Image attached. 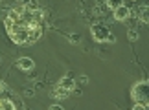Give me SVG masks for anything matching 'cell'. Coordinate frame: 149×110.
I'll return each mask as SVG.
<instances>
[{
  "label": "cell",
  "instance_id": "1",
  "mask_svg": "<svg viewBox=\"0 0 149 110\" xmlns=\"http://www.w3.org/2000/svg\"><path fill=\"white\" fill-rule=\"evenodd\" d=\"M44 11L31 4H20L8 13L6 31L15 44H33L42 35Z\"/></svg>",
  "mask_w": 149,
  "mask_h": 110
},
{
  "label": "cell",
  "instance_id": "2",
  "mask_svg": "<svg viewBox=\"0 0 149 110\" xmlns=\"http://www.w3.org/2000/svg\"><path fill=\"white\" fill-rule=\"evenodd\" d=\"M76 88V81L70 79V77H63L59 83H57V86L54 88V97H57V99H65V97H68V94Z\"/></svg>",
  "mask_w": 149,
  "mask_h": 110
},
{
  "label": "cell",
  "instance_id": "3",
  "mask_svg": "<svg viewBox=\"0 0 149 110\" xmlns=\"http://www.w3.org/2000/svg\"><path fill=\"white\" fill-rule=\"evenodd\" d=\"M147 90H149V83L147 81H140L131 88V97L134 99V103L147 105Z\"/></svg>",
  "mask_w": 149,
  "mask_h": 110
},
{
  "label": "cell",
  "instance_id": "4",
  "mask_svg": "<svg viewBox=\"0 0 149 110\" xmlns=\"http://www.w3.org/2000/svg\"><path fill=\"white\" fill-rule=\"evenodd\" d=\"M90 31H92L94 40H98V42H103V40H107L109 35H111V31H109L105 26H100V24L92 26V30H90Z\"/></svg>",
  "mask_w": 149,
  "mask_h": 110
},
{
  "label": "cell",
  "instance_id": "5",
  "mask_svg": "<svg viewBox=\"0 0 149 110\" xmlns=\"http://www.w3.org/2000/svg\"><path fill=\"white\" fill-rule=\"evenodd\" d=\"M17 68L22 72H31L33 68H35V62H33L30 57H22V59L17 61Z\"/></svg>",
  "mask_w": 149,
  "mask_h": 110
},
{
  "label": "cell",
  "instance_id": "6",
  "mask_svg": "<svg viewBox=\"0 0 149 110\" xmlns=\"http://www.w3.org/2000/svg\"><path fill=\"white\" fill-rule=\"evenodd\" d=\"M129 15H131V9L129 8H125V6L122 4L120 8L114 9V19L120 20V22H123V20H127L129 19Z\"/></svg>",
  "mask_w": 149,
  "mask_h": 110
},
{
  "label": "cell",
  "instance_id": "7",
  "mask_svg": "<svg viewBox=\"0 0 149 110\" xmlns=\"http://www.w3.org/2000/svg\"><path fill=\"white\" fill-rule=\"evenodd\" d=\"M147 6H142V8L138 9V19L142 20V22H144V24H147V22H149V15H147Z\"/></svg>",
  "mask_w": 149,
  "mask_h": 110
},
{
  "label": "cell",
  "instance_id": "8",
  "mask_svg": "<svg viewBox=\"0 0 149 110\" xmlns=\"http://www.w3.org/2000/svg\"><path fill=\"white\" fill-rule=\"evenodd\" d=\"M0 110H17V107L9 99H0Z\"/></svg>",
  "mask_w": 149,
  "mask_h": 110
},
{
  "label": "cell",
  "instance_id": "9",
  "mask_svg": "<svg viewBox=\"0 0 149 110\" xmlns=\"http://www.w3.org/2000/svg\"><path fill=\"white\" fill-rule=\"evenodd\" d=\"M107 6L109 8H112V9H116L122 6V0H107Z\"/></svg>",
  "mask_w": 149,
  "mask_h": 110
},
{
  "label": "cell",
  "instance_id": "10",
  "mask_svg": "<svg viewBox=\"0 0 149 110\" xmlns=\"http://www.w3.org/2000/svg\"><path fill=\"white\" fill-rule=\"evenodd\" d=\"M133 110H147V105H142V103H134Z\"/></svg>",
  "mask_w": 149,
  "mask_h": 110
},
{
  "label": "cell",
  "instance_id": "11",
  "mask_svg": "<svg viewBox=\"0 0 149 110\" xmlns=\"http://www.w3.org/2000/svg\"><path fill=\"white\" fill-rule=\"evenodd\" d=\"M127 37H129L131 40H136V39H138V33H136V31H133V30H131V31L127 33Z\"/></svg>",
  "mask_w": 149,
  "mask_h": 110
},
{
  "label": "cell",
  "instance_id": "12",
  "mask_svg": "<svg viewBox=\"0 0 149 110\" xmlns=\"http://www.w3.org/2000/svg\"><path fill=\"white\" fill-rule=\"evenodd\" d=\"M50 110H65V108H63L61 105H52V107H50Z\"/></svg>",
  "mask_w": 149,
  "mask_h": 110
},
{
  "label": "cell",
  "instance_id": "13",
  "mask_svg": "<svg viewBox=\"0 0 149 110\" xmlns=\"http://www.w3.org/2000/svg\"><path fill=\"white\" fill-rule=\"evenodd\" d=\"M6 90V83H2V81H0V92H4Z\"/></svg>",
  "mask_w": 149,
  "mask_h": 110
},
{
  "label": "cell",
  "instance_id": "14",
  "mask_svg": "<svg viewBox=\"0 0 149 110\" xmlns=\"http://www.w3.org/2000/svg\"><path fill=\"white\" fill-rule=\"evenodd\" d=\"M19 2H22V0H19Z\"/></svg>",
  "mask_w": 149,
  "mask_h": 110
}]
</instances>
